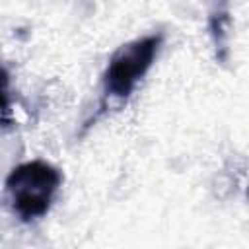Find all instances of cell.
I'll use <instances>...</instances> for the list:
<instances>
[{
    "label": "cell",
    "mask_w": 249,
    "mask_h": 249,
    "mask_svg": "<svg viewBox=\"0 0 249 249\" xmlns=\"http://www.w3.org/2000/svg\"><path fill=\"white\" fill-rule=\"evenodd\" d=\"M161 43H163V35L152 33L128 41L113 53L101 78L103 95H101L99 113H103L111 101L123 103L132 95L138 82L152 68L161 49Z\"/></svg>",
    "instance_id": "obj_1"
},
{
    "label": "cell",
    "mask_w": 249,
    "mask_h": 249,
    "mask_svg": "<svg viewBox=\"0 0 249 249\" xmlns=\"http://www.w3.org/2000/svg\"><path fill=\"white\" fill-rule=\"evenodd\" d=\"M62 185V173L43 160L16 165L6 177V195L21 222L43 218Z\"/></svg>",
    "instance_id": "obj_2"
},
{
    "label": "cell",
    "mask_w": 249,
    "mask_h": 249,
    "mask_svg": "<svg viewBox=\"0 0 249 249\" xmlns=\"http://www.w3.org/2000/svg\"><path fill=\"white\" fill-rule=\"evenodd\" d=\"M208 27H210V35L214 39V45H216V54H218V60H226L228 56V27H230V14L226 10L222 12H216L210 16V21H208Z\"/></svg>",
    "instance_id": "obj_3"
},
{
    "label": "cell",
    "mask_w": 249,
    "mask_h": 249,
    "mask_svg": "<svg viewBox=\"0 0 249 249\" xmlns=\"http://www.w3.org/2000/svg\"><path fill=\"white\" fill-rule=\"evenodd\" d=\"M247 196H249V189H247Z\"/></svg>",
    "instance_id": "obj_4"
}]
</instances>
